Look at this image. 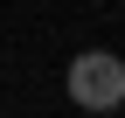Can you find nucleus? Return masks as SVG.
Returning a JSON list of instances; mask_svg holds the SVG:
<instances>
[{
    "label": "nucleus",
    "mask_w": 125,
    "mask_h": 118,
    "mask_svg": "<svg viewBox=\"0 0 125 118\" xmlns=\"http://www.w3.org/2000/svg\"><path fill=\"white\" fill-rule=\"evenodd\" d=\"M62 83H70V104L76 111H118L125 104V63L111 49H83Z\"/></svg>",
    "instance_id": "obj_1"
}]
</instances>
